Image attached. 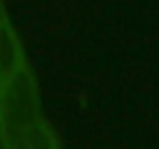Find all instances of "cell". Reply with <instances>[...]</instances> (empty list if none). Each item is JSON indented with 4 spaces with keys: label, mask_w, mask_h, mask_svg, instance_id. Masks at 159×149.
Returning <instances> with one entry per match:
<instances>
[{
    "label": "cell",
    "mask_w": 159,
    "mask_h": 149,
    "mask_svg": "<svg viewBox=\"0 0 159 149\" xmlns=\"http://www.w3.org/2000/svg\"><path fill=\"white\" fill-rule=\"evenodd\" d=\"M26 65L24 49L10 23L0 28V84H5Z\"/></svg>",
    "instance_id": "obj_3"
},
{
    "label": "cell",
    "mask_w": 159,
    "mask_h": 149,
    "mask_svg": "<svg viewBox=\"0 0 159 149\" xmlns=\"http://www.w3.org/2000/svg\"><path fill=\"white\" fill-rule=\"evenodd\" d=\"M7 23H10V21H7V10H5V2L0 0V28L7 26Z\"/></svg>",
    "instance_id": "obj_5"
},
{
    "label": "cell",
    "mask_w": 159,
    "mask_h": 149,
    "mask_svg": "<svg viewBox=\"0 0 159 149\" xmlns=\"http://www.w3.org/2000/svg\"><path fill=\"white\" fill-rule=\"evenodd\" d=\"M7 149H61L45 117L16 126H5Z\"/></svg>",
    "instance_id": "obj_2"
},
{
    "label": "cell",
    "mask_w": 159,
    "mask_h": 149,
    "mask_svg": "<svg viewBox=\"0 0 159 149\" xmlns=\"http://www.w3.org/2000/svg\"><path fill=\"white\" fill-rule=\"evenodd\" d=\"M0 114H2L5 126L26 124V121L42 117L38 84H35L28 65H24L5 84H0Z\"/></svg>",
    "instance_id": "obj_1"
},
{
    "label": "cell",
    "mask_w": 159,
    "mask_h": 149,
    "mask_svg": "<svg viewBox=\"0 0 159 149\" xmlns=\"http://www.w3.org/2000/svg\"><path fill=\"white\" fill-rule=\"evenodd\" d=\"M0 149H7V138H5V121L0 114Z\"/></svg>",
    "instance_id": "obj_4"
}]
</instances>
